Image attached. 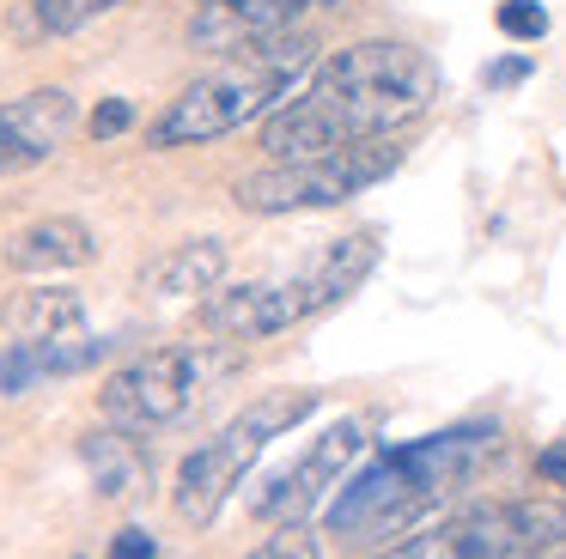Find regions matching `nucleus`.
<instances>
[{
  "label": "nucleus",
  "mask_w": 566,
  "mask_h": 559,
  "mask_svg": "<svg viewBox=\"0 0 566 559\" xmlns=\"http://www.w3.org/2000/svg\"><path fill=\"white\" fill-rule=\"evenodd\" d=\"M439 97V67L427 49L396 43V36H366L347 43L262 122V152L269 158H311L335 146L384 140L402 122Z\"/></svg>",
  "instance_id": "nucleus-1"
},
{
  "label": "nucleus",
  "mask_w": 566,
  "mask_h": 559,
  "mask_svg": "<svg viewBox=\"0 0 566 559\" xmlns=\"http://www.w3.org/2000/svg\"><path fill=\"white\" fill-rule=\"evenodd\" d=\"M500 450V425L493 420H469V425H444L427 432L415 444L384 450L371 468H359L347 486H335L329 510V535H342L347 547H390L396 535H408L427 510H439L457 486H469L481 474V462Z\"/></svg>",
  "instance_id": "nucleus-2"
},
{
  "label": "nucleus",
  "mask_w": 566,
  "mask_h": 559,
  "mask_svg": "<svg viewBox=\"0 0 566 559\" xmlns=\"http://www.w3.org/2000/svg\"><path fill=\"white\" fill-rule=\"evenodd\" d=\"M311 73H317V43L311 36H298V31L262 36V43L226 55L220 67H208L201 80H189L147 122V146H159V152H171V146H208L256 116H274Z\"/></svg>",
  "instance_id": "nucleus-3"
},
{
  "label": "nucleus",
  "mask_w": 566,
  "mask_h": 559,
  "mask_svg": "<svg viewBox=\"0 0 566 559\" xmlns=\"http://www.w3.org/2000/svg\"><path fill=\"white\" fill-rule=\"evenodd\" d=\"M317 401H323L317 389H269V395H256L238 420H226L208 444H196L184 462H177V481H171L177 517L196 523V529H208V523L220 517V505L232 498V486L244 481L250 462H256L281 432H293L298 420H311Z\"/></svg>",
  "instance_id": "nucleus-4"
},
{
  "label": "nucleus",
  "mask_w": 566,
  "mask_h": 559,
  "mask_svg": "<svg viewBox=\"0 0 566 559\" xmlns=\"http://www.w3.org/2000/svg\"><path fill=\"white\" fill-rule=\"evenodd\" d=\"M566 547V505L554 498H488L439 517L408 541L378 547L371 559H542Z\"/></svg>",
  "instance_id": "nucleus-5"
},
{
  "label": "nucleus",
  "mask_w": 566,
  "mask_h": 559,
  "mask_svg": "<svg viewBox=\"0 0 566 559\" xmlns=\"http://www.w3.org/2000/svg\"><path fill=\"white\" fill-rule=\"evenodd\" d=\"M402 165V146L384 134V140H359V146H335V152H311V158H274L269 170H250L232 189L238 213H323V207H342L354 194H366L371 182H384Z\"/></svg>",
  "instance_id": "nucleus-6"
},
{
  "label": "nucleus",
  "mask_w": 566,
  "mask_h": 559,
  "mask_svg": "<svg viewBox=\"0 0 566 559\" xmlns=\"http://www.w3.org/2000/svg\"><path fill=\"white\" fill-rule=\"evenodd\" d=\"M226 371L220 352L208 347H153L140 359H128L123 371L104 383V425L128 437H153L165 425L189 420L196 401L208 395V383Z\"/></svg>",
  "instance_id": "nucleus-7"
},
{
  "label": "nucleus",
  "mask_w": 566,
  "mask_h": 559,
  "mask_svg": "<svg viewBox=\"0 0 566 559\" xmlns=\"http://www.w3.org/2000/svg\"><path fill=\"white\" fill-rule=\"evenodd\" d=\"M366 450V425L359 420H335L329 432L311 437V450L293 462V468H281L269 486L256 493V517L274 523V529H286V523H305L311 510L323 505V493L329 486H342V474L354 468V456Z\"/></svg>",
  "instance_id": "nucleus-8"
},
{
  "label": "nucleus",
  "mask_w": 566,
  "mask_h": 559,
  "mask_svg": "<svg viewBox=\"0 0 566 559\" xmlns=\"http://www.w3.org/2000/svg\"><path fill=\"white\" fill-rule=\"evenodd\" d=\"M80 109H74V92L62 85H38L25 97H7L0 104V177H19V170L43 165L67 146Z\"/></svg>",
  "instance_id": "nucleus-9"
},
{
  "label": "nucleus",
  "mask_w": 566,
  "mask_h": 559,
  "mask_svg": "<svg viewBox=\"0 0 566 559\" xmlns=\"http://www.w3.org/2000/svg\"><path fill=\"white\" fill-rule=\"evenodd\" d=\"M201 323L226 340H269L281 328L305 323V298H298V280H244V286H226L201 304Z\"/></svg>",
  "instance_id": "nucleus-10"
},
{
  "label": "nucleus",
  "mask_w": 566,
  "mask_h": 559,
  "mask_svg": "<svg viewBox=\"0 0 566 559\" xmlns=\"http://www.w3.org/2000/svg\"><path fill=\"white\" fill-rule=\"evenodd\" d=\"M311 0H201L196 24H189V43L208 49V55H238V49L262 43V36L293 31V19Z\"/></svg>",
  "instance_id": "nucleus-11"
},
{
  "label": "nucleus",
  "mask_w": 566,
  "mask_h": 559,
  "mask_svg": "<svg viewBox=\"0 0 566 559\" xmlns=\"http://www.w3.org/2000/svg\"><path fill=\"white\" fill-rule=\"evenodd\" d=\"M0 255H7V267H13V274H62V267L98 262V238H92L86 219L50 213V219H31V225H19Z\"/></svg>",
  "instance_id": "nucleus-12"
},
{
  "label": "nucleus",
  "mask_w": 566,
  "mask_h": 559,
  "mask_svg": "<svg viewBox=\"0 0 566 559\" xmlns=\"http://www.w3.org/2000/svg\"><path fill=\"white\" fill-rule=\"evenodd\" d=\"M378 267V231H347V238L323 243L317 262L298 267V298H305V316H323L329 304H342L359 280Z\"/></svg>",
  "instance_id": "nucleus-13"
},
{
  "label": "nucleus",
  "mask_w": 566,
  "mask_h": 559,
  "mask_svg": "<svg viewBox=\"0 0 566 559\" xmlns=\"http://www.w3.org/2000/svg\"><path fill=\"white\" fill-rule=\"evenodd\" d=\"M220 274H226V243L184 238L140 267V286L159 292V298H196V292H220Z\"/></svg>",
  "instance_id": "nucleus-14"
},
{
  "label": "nucleus",
  "mask_w": 566,
  "mask_h": 559,
  "mask_svg": "<svg viewBox=\"0 0 566 559\" xmlns=\"http://www.w3.org/2000/svg\"><path fill=\"white\" fill-rule=\"evenodd\" d=\"M0 323H7V335L13 340H55V335H74V328H86V298H80L74 286H31L19 292L7 310H0Z\"/></svg>",
  "instance_id": "nucleus-15"
},
{
  "label": "nucleus",
  "mask_w": 566,
  "mask_h": 559,
  "mask_svg": "<svg viewBox=\"0 0 566 559\" xmlns=\"http://www.w3.org/2000/svg\"><path fill=\"white\" fill-rule=\"evenodd\" d=\"M80 456H86V468H92L104 498H135L147 486V450H140V437L116 432V425L80 437Z\"/></svg>",
  "instance_id": "nucleus-16"
},
{
  "label": "nucleus",
  "mask_w": 566,
  "mask_h": 559,
  "mask_svg": "<svg viewBox=\"0 0 566 559\" xmlns=\"http://www.w3.org/2000/svg\"><path fill=\"white\" fill-rule=\"evenodd\" d=\"M123 0H38V24L50 36H74L86 31L92 19H104V12H116Z\"/></svg>",
  "instance_id": "nucleus-17"
},
{
  "label": "nucleus",
  "mask_w": 566,
  "mask_h": 559,
  "mask_svg": "<svg viewBox=\"0 0 566 559\" xmlns=\"http://www.w3.org/2000/svg\"><path fill=\"white\" fill-rule=\"evenodd\" d=\"M244 559H323V547H317V535H311L305 523H286V529H274L269 541H262L256 553H244Z\"/></svg>",
  "instance_id": "nucleus-18"
},
{
  "label": "nucleus",
  "mask_w": 566,
  "mask_h": 559,
  "mask_svg": "<svg viewBox=\"0 0 566 559\" xmlns=\"http://www.w3.org/2000/svg\"><path fill=\"white\" fill-rule=\"evenodd\" d=\"M500 31L517 36V43H536V36H548V12L536 7V0H500Z\"/></svg>",
  "instance_id": "nucleus-19"
},
{
  "label": "nucleus",
  "mask_w": 566,
  "mask_h": 559,
  "mask_svg": "<svg viewBox=\"0 0 566 559\" xmlns=\"http://www.w3.org/2000/svg\"><path fill=\"white\" fill-rule=\"evenodd\" d=\"M128 122H135V104L128 97H104L92 109V140H116V134H128Z\"/></svg>",
  "instance_id": "nucleus-20"
},
{
  "label": "nucleus",
  "mask_w": 566,
  "mask_h": 559,
  "mask_svg": "<svg viewBox=\"0 0 566 559\" xmlns=\"http://www.w3.org/2000/svg\"><path fill=\"white\" fill-rule=\"evenodd\" d=\"M104 559H159V547H153L147 529H116V541H111Z\"/></svg>",
  "instance_id": "nucleus-21"
},
{
  "label": "nucleus",
  "mask_w": 566,
  "mask_h": 559,
  "mask_svg": "<svg viewBox=\"0 0 566 559\" xmlns=\"http://www.w3.org/2000/svg\"><path fill=\"white\" fill-rule=\"evenodd\" d=\"M536 474L566 493V444H548V450H542V456H536Z\"/></svg>",
  "instance_id": "nucleus-22"
},
{
  "label": "nucleus",
  "mask_w": 566,
  "mask_h": 559,
  "mask_svg": "<svg viewBox=\"0 0 566 559\" xmlns=\"http://www.w3.org/2000/svg\"><path fill=\"white\" fill-rule=\"evenodd\" d=\"M524 80V61H493L488 67V85H517Z\"/></svg>",
  "instance_id": "nucleus-23"
},
{
  "label": "nucleus",
  "mask_w": 566,
  "mask_h": 559,
  "mask_svg": "<svg viewBox=\"0 0 566 559\" xmlns=\"http://www.w3.org/2000/svg\"><path fill=\"white\" fill-rule=\"evenodd\" d=\"M554 559H566V547H560V553H554Z\"/></svg>",
  "instance_id": "nucleus-24"
}]
</instances>
